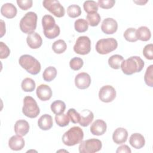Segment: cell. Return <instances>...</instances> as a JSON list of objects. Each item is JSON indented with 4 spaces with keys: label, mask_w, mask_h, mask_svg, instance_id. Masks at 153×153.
<instances>
[{
    "label": "cell",
    "mask_w": 153,
    "mask_h": 153,
    "mask_svg": "<svg viewBox=\"0 0 153 153\" xmlns=\"http://www.w3.org/2000/svg\"><path fill=\"white\" fill-rule=\"evenodd\" d=\"M143 60L139 56H131L123 60L121 64L123 72L127 75L140 72L144 67Z\"/></svg>",
    "instance_id": "cell-1"
},
{
    "label": "cell",
    "mask_w": 153,
    "mask_h": 153,
    "mask_svg": "<svg viewBox=\"0 0 153 153\" xmlns=\"http://www.w3.org/2000/svg\"><path fill=\"white\" fill-rule=\"evenodd\" d=\"M43 32L48 39H54L60 34V27L56 24L54 19L51 15H45L42 19Z\"/></svg>",
    "instance_id": "cell-2"
},
{
    "label": "cell",
    "mask_w": 153,
    "mask_h": 153,
    "mask_svg": "<svg viewBox=\"0 0 153 153\" xmlns=\"http://www.w3.org/2000/svg\"><path fill=\"white\" fill-rule=\"evenodd\" d=\"M84 132L78 126H74L66 131L62 136L63 143L67 146H71L79 143L83 139Z\"/></svg>",
    "instance_id": "cell-3"
},
{
    "label": "cell",
    "mask_w": 153,
    "mask_h": 153,
    "mask_svg": "<svg viewBox=\"0 0 153 153\" xmlns=\"http://www.w3.org/2000/svg\"><path fill=\"white\" fill-rule=\"evenodd\" d=\"M19 62L23 69L32 75H36L41 71V66L40 63L37 59L30 55L24 54L21 56Z\"/></svg>",
    "instance_id": "cell-4"
},
{
    "label": "cell",
    "mask_w": 153,
    "mask_h": 153,
    "mask_svg": "<svg viewBox=\"0 0 153 153\" xmlns=\"http://www.w3.org/2000/svg\"><path fill=\"white\" fill-rule=\"evenodd\" d=\"M37 15L32 11L27 12L20 20V28L25 33L28 35L34 32L36 27Z\"/></svg>",
    "instance_id": "cell-5"
},
{
    "label": "cell",
    "mask_w": 153,
    "mask_h": 153,
    "mask_svg": "<svg viewBox=\"0 0 153 153\" xmlns=\"http://www.w3.org/2000/svg\"><path fill=\"white\" fill-rule=\"evenodd\" d=\"M23 114L30 118H36L40 112V109L36 100L31 96H27L23 99Z\"/></svg>",
    "instance_id": "cell-6"
},
{
    "label": "cell",
    "mask_w": 153,
    "mask_h": 153,
    "mask_svg": "<svg viewBox=\"0 0 153 153\" xmlns=\"http://www.w3.org/2000/svg\"><path fill=\"white\" fill-rule=\"evenodd\" d=\"M118 47L117 41L113 38H108L99 39L96 44V50L100 54H107Z\"/></svg>",
    "instance_id": "cell-7"
},
{
    "label": "cell",
    "mask_w": 153,
    "mask_h": 153,
    "mask_svg": "<svg viewBox=\"0 0 153 153\" xmlns=\"http://www.w3.org/2000/svg\"><path fill=\"white\" fill-rule=\"evenodd\" d=\"M102 146V142L97 139H90L81 141L79 145L80 153H94L99 151Z\"/></svg>",
    "instance_id": "cell-8"
},
{
    "label": "cell",
    "mask_w": 153,
    "mask_h": 153,
    "mask_svg": "<svg viewBox=\"0 0 153 153\" xmlns=\"http://www.w3.org/2000/svg\"><path fill=\"white\" fill-rule=\"evenodd\" d=\"M91 50V41L87 36L78 37L74 46V51L80 55H85Z\"/></svg>",
    "instance_id": "cell-9"
},
{
    "label": "cell",
    "mask_w": 153,
    "mask_h": 153,
    "mask_svg": "<svg viewBox=\"0 0 153 153\" xmlns=\"http://www.w3.org/2000/svg\"><path fill=\"white\" fill-rule=\"evenodd\" d=\"M43 6L57 17H62L65 15V8L57 0H45Z\"/></svg>",
    "instance_id": "cell-10"
},
{
    "label": "cell",
    "mask_w": 153,
    "mask_h": 153,
    "mask_svg": "<svg viewBox=\"0 0 153 153\" xmlns=\"http://www.w3.org/2000/svg\"><path fill=\"white\" fill-rule=\"evenodd\" d=\"M116 97L115 89L110 85H106L100 88L99 92V99L105 103L113 101Z\"/></svg>",
    "instance_id": "cell-11"
},
{
    "label": "cell",
    "mask_w": 153,
    "mask_h": 153,
    "mask_svg": "<svg viewBox=\"0 0 153 153\" xmlns=\"http://www.w3.org/2000/svg\"><path fill=\"white\" fill-rule=\"evenodd\" d=\"M91 77L86 72H81L77 74L75 78V86L79 89H86L91 84Z\"/></svg>",
    "instance_id": "cell-12"
},
{
    "label": "cell",
    "mask_w": 153,
    "mask_h": 153,
    "mask_svg": "<svg viewBox=\"0 0 153 153\" xmlns=\"http://www.w3.org/2000/svg\"><path fill=\"white\" fill-rule=\"evenodd\" d=\"M118 23L112 18H106L103 20L101 25V29L106 34H113L117 30Z\"/></svg>",
    "instance_id": "cell-13"
},
{
    "label": "cell",
    "mask_w": 153,
    "mask_h": 153,
    "mask_svg": "<svg viewBox=\"0 0 153 153\" xmlns=\"http://www.w3.org/2000/svg\"><path fill=\"white\" fill-rule=\"evenodd\" d=\"M106 123L102 120H96L90 127V131L93 135L100 136L103 134L106 131Z\"/></svg>",
    "instance_id": "cell-14"
},
{
    "label": "cell",
    "mask_w": 153,
    "mask_h": 153,
    "mask_svg": "<svg viewBox=\"0 0 153 153\" xmlns=\"http://www.w3.org/2000/svg\"><path fill=\"white\" fill-rule=\"evenodd\" d=\"M36 93L37 97L42 101L48 100L52 96V90L46 84L39 85L36 88Z\"/></svg>",
    "instance_id": "cell-15"
},
{
    "label": "cell",
    "mask_w": 153,
    "mask_h": 153,
    "mask_svg": "<svg viewBox=\"0 0 153 153\" xmlns=\"http://www.w3.org/2000/svg\"><path fill=\"white\" fill-rule=\"evenodd\" d=\"M25 145L24 139L20 135H14L11 137L8 140V146L11 150L20 151L22 149Z\"/></svg>",
    "instance_id": "cell-16"
},
{
    "label": "cell",
    "mask_w": 153,
    "mask_h": 153,
    "mask_svg": "<svg viewBox=\"0 0 153 153\" xmlns=\"http://www.w3.org/2000/svg\"><path fill=\"white\" fill-rule=\"evenodd\" d=\"M26 42L30 48L37 49L42 45V39L39 34L36 32H33L27 35Z\"/></svg>",
    "instance_id": "cell-17"
},
{
    "label": "cell",
    "mask_w": 153,
    "mask_h": 153,
    "mask_svg": "<svg viewBox=\"0 0 153 153\" xmlns=\"http://www.w3.org/2000/svg\"><path fill=\"white\" fill-rule=\"evenodd\" d=\"M128 137V132L124 128L118 127L114 131L112 134L113 141L116 144H122L126 142Z\"/></svg>",
    "instance_id": "cell-18"
},
{
    "label": "cell",
    "mask_w": 153,
    "mask_h": 153,
    "mask_svg": "<svg viewBox=\"0 0 153 153\" xmlns=\"http://www.w3.org/2000/svg\"><path fill=\"white\" fill-rule=\"evenodd\" d=\"M17 8L11 3L4 4L1 8V14L6 18L13 19L17 14Z\"/></svg>",
    "instance_id": "cell-19"
},
{
    "label": "cell",
    "mask_w": 153,
    "mask_h": 153,
    "mask_svg": "<svg viewBox=\"0 0 153 153\" xmlns=\"http://www.w3.org/2000/svg\"><path fill=\"white\" fill-rule=\"evenodd\" d=\"M129 143L135 149H140L143 148L145 144L144 137L138 133L132 134L129 139Z\"/></svg>",
    "instance_id": "cell-20"
},
{
    "label": "cell",
    "mask_w": 153,
    "mask_h": 153,
    "mask_svg": "<svg viewBox=\"0 0 153 153\" xmlns=\"http://www.w3.org/2000/svg\"><path fill=\"white\" fill-rule=\"evenodd\" d=\"M29 130V124L25 120H19L14 124V131L16 134L21 136H25Z\"/></svg>",
    "instance_id": "cell-21"
},
{
    "label": "cell",
    "mask_w": 153,
    "mask_h": 153,
    "mask_svg": "<svg viewBox=\"0 0 153 153\" xmlns=\"http://www.w3.org/2000/svg\"><path fill=\"white\" fill-rule=\"evenodd\" d=\"M38 127L42 130H50L53 125V118L49 114H44L40 117L38 121Z\"/></svg>",
    "instance_id": "cell-22"
},
{
    "label": "cell",
    "mask_w": 153,
    "mask_h": 153,
    "mask_svg": "<svg viewBox=\"0 0 153 153\" xmlns=\"http://www.w3.org/2000/svg\"><path fill=\"white\" fill-rule=\"evenodd\" d=\"M93 118V113L90 110L84 109L80 114V120L79 123L82 127H87L92 122Z\"/></svg>",
    "instance_id": "cell-23"
},
{
    "label": "cell",
    "mask_w": 153,
    "mask_h": 153,
    "mask_svg": "<svg viewBox=\"0 0 153 153\" xmlns=\"http://www.w3.org/2000/svg\"><path fill=\"white\" fill-rule=\"evenodd\" d=\"M136 36L137 39L142 41H147L151 37V33L148 27L146 26H140L136 30Z\"/></svg>",
    "instance_id": "cell-24"
},
{
    "label": "cell",
    "mask_w": 153,
    "mask_h": 153,
    "mask_svg": "<svg viewBox=\"0 0 153 153\" xmlns=\"http://www.w3.org/2000/svg\"><path fill=\"white\" fill-rule=\"evenodd\" d=\"M124 58L122 56L119 54H114L109 58L108 64L111 68L118 69L121 68V64Z\"/></svg>",
    "instance_id": "cell-25"
},
{
    "label": "cell",
    "mask_w": 153,
    "mask_h": 153,
    "mask_svg": "<svg viewBox=\"0 0 153 153\" xmlns=\"http://www.w3.org/2000/svg\"><path fill=\"white\" fill-rule=\"evenodd\" d=\"M66 109V105L62 100H57L51 105V110L56 115L63 114Z\"/></svg>",
    "instance_id": "cell-26"
},
{
    "label": "cell",
    "mask_w": 153,
    "mask_h": 153,
    "mask_svg": "<svg viewBox=\"0 0 153 153\" xmlns=\"http://www.w3.org/2000/svg\"><path fill=\"white\" fill-rule=\"evenodd\" d=\"M57 75V70L53 66H48L45 68L43 74V79L47 82H50L53 80Z\"/></svg>",
    "instance_id": "cell-27"
},
{
    "label": "cell",
    "mask_w": 153,
    "mask_h": 153,
    "mask_svg": "<svg viewBox=\"0 0 153 153\" xmlns=\"http://www.w3.org/2000/svg\"><path fill=\"white\" fill-rule=\"evenodd\" d=\"M67 45L63 39H58L54 42L52 45V49L56 54H62L65 51Z\"/></svg>",
    "instance_id": "cell-28"
},
{
    "label": "cell",
    "mask_w": 153,
    "mask_h": 153,
    "mask_svg": "<svg viewBox=\"0 0 153 153\" xmlns=\"http://www.w3.org/2000/svg\"><path fill=\"white\" fill-rule=\"evenodd\" d=\"M22 90L26 92H32L35 88V82L30 78H25L21 84Z\"/></svg>",
    "instance_id": "cell-29"
},
{
    "label": "cell",
    "mask_w": 153,
    "mask_h": 153,
    "mask_svg": "<svg viewBox=\"0 0 153 153\" xmlns=\"http://www.w3.org/2000/svg\"><path fill=\"white\" fill-rule=\"evenodd\" d=\"M83 8L88 14L94 13L98 10V4L94 1H86L83 4Z\"/></svg>",
    "instance_id": "cell-30"
},
{
    "label": "cell",
    "mask_w": 153,
    "mask_h": 153,
    "mask_svg": "<svg viewBox=\"0 0 153 153\" xmlns=\"http://www.w3.org/2000/svg\"><path fill=\"white\" fill-rule=\"evenodd\" d=\"M74 27L75 30L78 32H84L88 29V23L85 19H78L75 22Z\"/></svg>",
    "instance_id": "cell-31"
},
{
    "label": "cell",
    "mask_w": 153,
    "mask_h": 153,
    "mask_svg": "<svg viewBox=\"0 0 153 153\" xmlns=\"http://www.w3.org/2000/svg\"><path fill=\"white\" fill-rule=\"evenodd\" d=\"M123 36L126 40L128 42H133L137 41V38L136 36V30L135 28L130 27L127 29L124 32Z\"/></svg>",
    "instance_id": "cell-32"
},
{
    "label": "cell",
    "mask_w": 153,
    "mask_h": 153,
    "mask_svg": "<svg viewBox=\"0 0 153 153\" xmlns=\"http://www.w3.org/2000/svg\"><path fill=\"white\" fill-rule=\"evenodd\" d=\"M55 121L56 124L60 127H65L68 126L70 121V118L68 114H61L55 116Z\"/></svg>",
    "instance_id": "cell-33"
},
{
    "label": "cell",
    "mask_w": 153,
    "mask_h": 153,
    "mask_svg": "<svg viewBox=\"0 0 153 153\" xmlns=\"http://www.w3.org/2000/svg\"><path fill=\"white\" fill-rule=\"evenodd\" d=\"M67 14L71 18H76L81 14V10L79 5L72 4L67 8Z\"/></svg>",
    "instance_id": "cell-34"
},
{
    "label": "cell",
    "mask_w": 153,
    "mask_h": 153,
    "mask_svg": "<svg viewBox=\"0 0 153 153\" xmlns=\"http://www.w3.org/2000/svg\"><path fill=\"white\" fill-rule=\"evenodd\" d=\"M87 19L88 22V24L91 26H96L99 25L100 22L101 17L99 13H90L87 15Z\"/></svg>",
    "instance_id": "cell-35"
},
{
    "label": "cell",
    "mask_w": 153,
    "mask_h": 153,
    "mask_svg": "<svg viewBox=\"0 0 153 153\" xmlns=\"http://www.w3.org/2000/svg\"><path fill=\"white\" fill-rule=\"evenodd\" d=\"M152 72H153V65H149L145 72L144 76V80L146 84L151 87H153V77H152Z\"/></svg>",
    "instance_id": "cell-36"
},
{
    "label": "cell",
    "mask_w": 153,
    "mask_h": 153,
    "mask_svg": "<svg viewBox=\"0 0 153 153\" xmlns=\"http://www.w3.org/2000/svg\"><path fill=\"white\" fill-rule=\"evenodd\" d=\"M84 64L83 60L78 57H75L72 58L69 62V66L74 71H78L80 69Z\"/></svg>",
    "instance_id": "cell-37"
},
{
    "label": "cell",
    "mask_w": 153,
    "mask_h": 153,
    "mask_svg": "<svg viewBox=\"0 0 153 153\" xmlns=\"http://www.w3.org/2000/svg\"><path fill=\"white\" fill-rule=\"evenodd\" d=\"M67 114L69 116L70 120L74 124L78 123L80 120V114L76 111L74 108H70Z\"/></svg>",
    "instance_id": "cell-38"
},
{
    "label": "cell",
    "mask_w": 153,
    "mask_h": 153,
    "mask_svg": "<svg viewBox=\"0 0 153 153\" xmlns=\"http://www.w3.org/2000/svg\"><path fill=\"white\" fill-rule=\"evenodd\" d=\"M143 55L148 60L153 59V44H149L146 45L143 49Z\"/></svg>",
    "instance_id": "cell-39"
},
{
    "label": "cell",
    "mask_w": 153,
    "mask_h": 153,
    "mask_svg": "<svg viewBox=\"0 0 153 153\" xmlns=\"http://www.w3.org/2000/svg\"><path fill=\"white\" fill-rule=\"evenodd\" d=\"M0 58L6 59L10 54V50L8 47L3 42H0Z\"/></svg>",
    "instance_id": "cell-40"
},
{
    "label": "cell",
    "mask_w": 153,
    "mask_h": 153,
    "mask_svg": "<svg viewBox=\"0 0 153 153\" xmlns=\"http://www.w3.org/2000/svg\"><path fill=\"white\" fill-rule=\"evenodd\" d=\"M115 4L114 0H99L97 2L98 6L103 9H109L114 7Z\"/></svg>",
    "instance_id": "cell-41"
},
{
    "label": "cell",
    "mask_w": 153,
    "mask_h": 153,
    "mask_svg": "<svg viewBox=\"0 0 153 153\" xmlns=\"http://www.w3.org/2000/svg\"><path fill=\"white\" fill-rule=\"evenodd\" d=\"M17 5L23 10H27L31 8L33 4L32 0H17Z\"/></svg>",
    "instance_id": "cell-42"
},
{
    "label": "cell",
    "mask_w": 153,
    "mask_h": 153,
    "mask_svg": "<svg viewBox=\"0 0 153 153\" xmlns=\"http://www.w3.org/2000/svg\"><path fill=\"white\" fill-rule=\"evenodd\" d=\"M117 153H120V152H125V153H131V151L130 149V148L126 145H121L120 146H119L117 151H116Z\"/></svg>",
    "instance_id": "cell-43"
},
{
    "label": "cell",
    "mask_w": 153,
    "mask_h": 153,
    "mask_svg": "<svg viewBox=\"0 0 153 153\" xmlns=\"http://www.w3.org/2000/svg\"><path fill=\"white\" fill-rule=\"evenodd\" d=\"M1 37H2L5 33V25L3 20H1Z\"/></svg>",
    "instance_id": "cell-44"
},
{
    "label": "cell",
    "mask_w": 153,
    "mask_h": 153,
    "mask_svg": "<svg viewBox=\"0 0 153 153\" xmlns=\"http://www.w3.org/2000/svg\"><path fill=\"white\" fill-rule=\"evenodd\" d=\"M133 2L136 3L137 4H139L140 5H144L145 4H146L148 2V1H134Z\"/></svg>",
    "instance_id": "cell-45"
}]
</instances>
